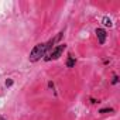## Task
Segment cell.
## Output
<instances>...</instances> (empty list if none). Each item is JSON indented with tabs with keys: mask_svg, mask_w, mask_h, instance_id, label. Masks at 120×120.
Returning <instances> with one entry per match:
<instances>
[{
	"mask_svg": "<svg viewBox=\"0 0 120 120\" xmlns=\"http://www.w3.org/2000/svg\"><path fill=\"white\" fill-rule=\"evenodd\" d=\"M45 54H47V51H45V42H40V44H37L31 49L28 59H30V62H37V61H40L42 56H45Z\"/></svg>",
	"mask_w": 120,
	"mask_h": 120,
	"instance_id": "1",
	"label": "cell"
},
{
	"mask_svg": "<svg viewBox=\"0 0 120 120\" xmlns=\"http://www.w3.org/2000/svg\"><path fill=\"white\" fill-rule=\"evenodd\" d=\"M65 48H67V45H65V44H59V45H56L55 48H52V51H51V52H49L44 59H45V61H55V59H58L59 56L64 54Z\"/></svg>",
	"mask_w": 120,
	"mask_h": 120,
	"instance_id": "2",
	"label": "cell"
},
{
	"mask_svg": "<svg viewBox=\"0 0 120 120\" xmlns=\"http://www.w3.org/2000/svg\"><path fill=\"white\" fill-rule=\"evenodd\" d=\"M96 37H98V42L100 44V45H103L105 42H106V38H107V33H106V30L105 28H96Z\"/></svg>",
	"mask_w": 120,
	"mask_h": 120,
	"instance_id": "3",
	"label": "cell"
},
{
	"mask_svg": "<svg viewBox=\"0 0 120 120\" xmlns=\"http://www.w3.org/2000/svg\"><path fill=\"white\" fill-rule=\"evenodd\" d=\"M75 64H76V59H75V56L69 55V56H68V59H67V62H65L67 68H75Z\"/></svg>",
	"mask_w": 120,
	"mask_h": 120,
	"instance_id": "4",
	"label": "cell"
},
{
	"mask_svg": "<svg viewBox=\"0 0 120 120\" xmlns=\"http://www.w3.org/2000/svg\"><path fill=\"white\" fill-rule=\"evenodd\" d=\"M102 24L105 26V27H113V21H112V19L110 17H107V16H105L103 19H102Z\"/></svg>",
	"mask_w": 120,
	"mask_h": 120,
	"instance_id": "5",
	"label": "cell"
},
{
	"mask_svg": "<svg viewBox=\"0 0 120 120\" xmlns=\"http://www.w3.org/2000/svg\"><path fill=\"white\" fill-rule=\"evenodd\" d=\"M114 112V109H112V107H103V109H100L99 110V113L100 114H106V113H113Z\"/></svg>",
	"mask_w": 120,
	"mask_h": 120,
	"instance_id": "6",
	"label": "cell"
},
{
	"mask_svg": "<svg viewBox=\"0 0 120 120\" xmlns=\"http://www.w3.org/2000/svg\"><path fill=\"white\" fill-rule=\"evenodd\" d=\"M13 83H14V81H13L11 78H7V79H6V88H11Z\"/></svg>",
	"mask_w": 120,
	"mask_h": 120,
	"instance_id": "7",
	"label": "cell"
},
{
	"mask_svg": "<svg viewBox=\"0 0 120 120\" xmlns=\"http://www.w3.org/2000/svg\"><path fill=\"white\" fill-rule=\"evenodd\" d=\"M119 82V76L116 75V74H113V79H112V85H116Z\"/></svg>",
	"mask_w": 120,
	"mask_h": 120,
	"instance_id": "8",
	"label": "cell"
},
{
	"mask_svg": "<svg viewBox=\"0 0 120 120\" xmlns=\"http://www.w3.org/2000/svg\"><path fill=\"white\" fill-rule=\"evenodd\" d=\"M48 88L55 93V85H54V82H52V81H49V82H48Z\"/></svg>",
	"mask_w": 120,
	"mask_h": 120,
	"instance_id": "9",
	"label": "cell"
},
{
	"mask_svg": "<svg viewBox=\"0 0 120 120\" xmlns=\"http://www.w3.org/2000/svg\"><path fill=\"white\" fill-rule=\"evenodd\" d=\"M89 100H90V103H92V105H96V103H99V100H98V99H93V98H90Z\"/></svg>",
	"mask_w": 120,
	"mask_h": 120,
	"instance_id": "10",
	"label": "cell"
},
{
	"mask_svg": "<svg viewBox=\"0 0 120 120\" xmlns=\"http://www.w3.org/2000/svg\"><path fill=\"white\" fill-rule=\"evenodd\" d=\"M0 120H6V119H4V117H0Z\"/></svg>",
	"mask_w": 120,
	"mask_h": 120,
	"instance_id": "11",
	"label": "cell"
}]
</instances>
